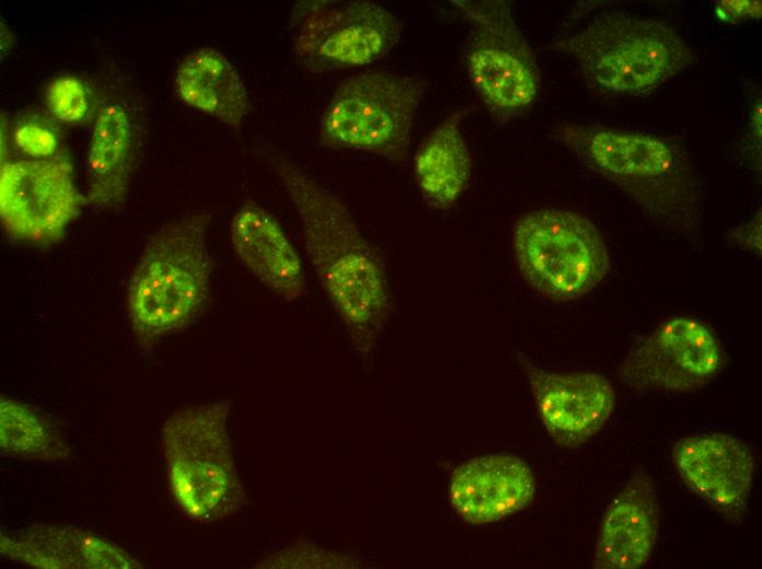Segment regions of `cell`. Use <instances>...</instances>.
<instances>
[{
	"instance_id": "2e32d148",
	"label": "cell",
	"mask_w": 762,
	"mask_h": 569,
	"mask_svg": "<svg viewBox=\"0 0 762 569\" xmlns=\"http://www.w3.org/2000/svg\"><path fill=\"white\" fill-rule=\"evenodd\" d=\"M534 491L530 467L510 455L470 460L453 473L450 484L454 509L472 523L494 522L523 509Z\"/></svg>"
},
{
	"instance_id": "52a82bcc",
	"label": "cell",
	"mask_w": 762,
	"mask_h": 569,
	"mask_svg": "<svg viewBox=\"0 0 762 569\" xmlns=\"http://www.w3.org/2000/svg\"><path fill=\"white\" fill-rule=\"evenodd\" d=\"M512 252L527 283L554 302L578 300L607 276L610 257L594 224L566 209H539L512 229Z\"/></svg>"
},
{
	"instance_id": "d4e9b609",
	"label": "cell",
	"mask_w": 762,
	"mask_h": 569,
	"mask_svg": "<svg viewBox=\"0 0 762 569\" xmlns=\"http://www.w3.org/2000/svg\"><path fill=\"white\" fill-rule=\"evenodd\" d=\"M761 209L746 222L732 227L727 232V240L732 244L749 251L760 257L761 255V227H762Z\"/></svg>"
},
{
	"instance_id": "8fae6325",
	"label": "cell",
	"mask_w": 762,
	"mask_h": 569,
	"mask_svg": "<svg viewBox=\"0 0 762 569\" xmlns=\"http://www.w3.org/2000/svg\"><path fill=\"white\" fill-rule=\"evenodd\" d=\"M721 365V348L712 329L697 318L676 316L637 345L620 376L636 390L688 393L711 382Z\"/></svg>"
},
{
	"instance_id": "ba28073f",
	"label": "cell",
	"mask_w": 762,
	"mask_h": 569,
	"mask_svg": "<svg viewBox=\"0 0 762 569\" xmlns=\"http://www.w3.org/2000/svg\"><path fill=\"white\" fill-rule=\"evenodd\" d=\"M470 24L465 65L472 86L498 124L523 116L540 91L534 55L505 0L450 2Z\"/></svg>"
},
{
	"instance_id": "44dd1931",
	"label": "cell",
	"mask_w": 762,
	"mask_h": 569,
	"mask_svg": "<svg viewBox=\"0 0 762 569\" xmlns=\"http://www.w3.org/2000/svg\"><path fill=\"white\" fill-rule=\"evenodd\" d=\"M0 446L2 453L26 460L56 461L69 455L53 426L31 407L7 397L0 400Z\"/></svg>"
},
{
	"instance_id": "d6986e66",
	"label": "cell",
	"mask_w": 762,
	"mask_h": 569,
	"mask_svg": "<svg viewBox=\"0 0 762 569\" xmlns=\"http://www.w3.org/2000/svg\"><path fill=\"white\" fill-rule=\"evenodd\" d=\"M174 91L185 105L239 128L252 111L245 83L221 51L203 47L188 53L174 73Z\"/></svg>"
},
{
	"instance_id": "277c9868",
	"label": "cell",
	"mask_w": 762,
	"mask_h": 569,
	"mask_svg": "<svg viewBox=\"0 0 762 569\" xmlns=\"http://www.w3.org/2000/svg\"><path fill=\"white\" fill-rule=\"evenodd\" d=\"M552 47L574 58L591 90L610 95L647 96L695 60L674 28L624 12L600 14Z\"/></svg>"
},
{
	"instance_id": "ffe728a7",
	"label": "cell",
	"mask_w": 762,
	"mask_h": 569,
	"mask_svg": "<svg viewBox=\"0 0 762 569\" xmlns=\"http://www.w3.org/2000/svg\"><path fill=\"white\" fill-rule=\"evenodd\" d=\"M465 114V109H460L442 120L415 156L419 190L429 205L439 209L451 207L470 181L471 156L461 131Z\"/></svg>"
},
{
	"instance_id": "6da1fadb",
	"label": "cell",
	"mask_w": 762,
	"mask_h": 569,
	"mask_svg": "<svg viewBox=\"0 0 762 569\" xmlns=\"http://www.w3.org/2000/svg\"><path fill=\"white\" fill-rule=\"evenodd\" d=\"M270 160L298 213L321 286L356 347L369 351L390 311L386 275L379 255L333 191L291 159L276 153Z\"/></svg>"
},
{
	"instance_id": "30bf717a",
	"label": "cell",
	"mask_w": 762,
	"mask_h": 569,
	"mask_svg": "<svg viewBox=\"0 0 762 569\" xmlns=\"http://www.w3.org/2000/svg\"><path fill=\"white\" fill-rule=\"evenodd\" d=\"M83 202L72 163L62 152L1 164L0 220L18 240L36 244L59 241Z\"/></svg>"
},
{
	"instance_id": "7402d4cb",
	"label": "cell",
	"mask_w": 762,
	"mask_h": 569,
	"mask_svg": "<svg viewBox=\"0 0 762 569\" xmlns=\"http://www.w3.org/2000/svg\"><path fill=\"white\" fill-rule=\"evenodd\" d=\"M48 113L58 121L68 125L84 123L92 114V91L80 78L71 74L51 80L45 92Z\"/></svg>"
},
{
	"instance_id": "ac0fdd59",
	"label": "cell",
	"mask_w": 762,
	"mask_h": 569,
	"mask_svg": "<svg viewBox=\"0 0 762 569\" xmlns=\"http://www.w3.org/2000/svg\"><path fill=\"white\" fill-rule=\"evenodd\" d=\"M1 553L37 568H139L126 551L86 531L65 526H32L1 535Z\"/></svg>"
},
{
	"instance_id": "4fadbf2b",
	"label": "cell",
	"mask_w": 762,
	"mask_h": 569,
	"mask_svg": "<svg viewBox=\"0 0 762 569\" xmlns=\"http://www.w3.org/2000/svg\"><path fill=\"white\" fill-rule=\"evenodd\" d=\"M674 466L684 483L725 520H743L754 473L750 448L726 433L695 434L678 441Z\"/></svg>"
},
{
	"instance_id": "3957f363",
	"label": "cell",
	"mask_w": 762,
	"mask_h": 569,
	"mask_svg": "<svg viewBox=\"0 0 762 569\" xmlns=\"http://www.w3.org/2000/svg\"><path fill=\"white\" fill-rule=\"evenodd\" d=\"M211 214L192 211L147 241L127 291L131 327L143 344L178 332L211 301L213 263L207 246Z\"/></svg>"
},
{
	"instance_id": "7c38bea8",
	"label": "cell",
	"mask_w": 762,
	"mask_h": 569,
	"mask_svg": "<svg viewBox=\"0 0 762 569\" xmlns=\"http://www.w3.org/2000/svg\"><path fill=\"white\" fill-rule=\"evenodd\" d=\"M145 112L124 84L97 100L86 151L85 204L102 210L123 207L145 144Z\"/></svg>"
},
{
	"instance_id": "9c48e42d",
	"label": "cell",
	"mask_w": 762,
	"mask_h": 569,
	"mask_svg": "<svg viewBox=\"0 0 762 569\" xmlns=\"http://www.w3.org/2000/svg\"><path fill=\"white\" fill-rule=\"evenodd\" d=\"M293 40L297 61L311 72L353 69L383 58L400 40L401 22L370 1L304 4Z\"/></svg>"
},
{
	"instance_id": "484cf974",
	"label": "cell",
	"mask_w": 762,
	"mask_h": 569,
	"mask_svg": "<svg viewBox=\"0 0 762 569\" xmlns=\"http://www.w3.org/2000/svg\"><path fill=\"white\" fill-rule=\"evenodd\" d=\"M715 13L720 21L727 23H739L742 21L760 20L762 15L761 1H735L724 0L717 1L715 4Z\"/></svg>"
},
{
	"instance_id": "5bb4252c",
	"label": "cell",
	"mask_w": 762,
	"mask_h": 569,
	"mask_svg": "<svg viewBox=\"0 0 762 569\" xmlns=\"http://www.w3.org/2000/svg\"><path fill=\"white\" fill-rule=\"evenodd\" d=\"M540 417L561 445L576 448L596 436L615 407L611 382L596 372L556 373L520 359Z\"/></svg>"
},
{
	"instance_id": "cb8c5ba5",
	"label": "cell",
	"mask_w": 762,
	"mask_h": 569,
	"mask_svg": "<svg viewBox=\"0 0 762 569\" xmlns=\"http://www.w3.org/2000/svg\"><path fill=\"white\" fill-rule=\"evenodd\" d=\"M761 93H754L749 102L748 117L743 135L744 151L749 159L759 166L761 163Z\"/></svg>"
},
{
	"instance_id": "e0dca14e",
	"label": "cell",
	"mask_w": 762,
	"mask_h": 569,
	"mask_svg": "<svg viewBox=\"0 0 762 569\" xmlns=\"http://www.w3.org/2000/svg\"><path fill=\"white\" fill-rule=\"evenodd\" d=\"M659 504L651 479L633 476L604 513L593 568L638 569L650 560L657 538Z\"/></svg>"
},
{
	"instance_id": "83f0119b",
	"label": "cell",
	"mask_w": 762,
	"mask_h": 569,
	"mask_svg": "<svg viewBox=\"0 0 762 569\" xmlns=\"http://www.w3.org/2000/svg\"><path fill=\"white\" fill-rule=\"evenodd\" d=\"M9 139L11 138V131L9 130L8 118L3 113L1 114V164L8 162V148Z\"/></svg>"
},
{
	"instance_id": "8992f818",
	"label": "cell",
	"mask_w": 762,
	"mask_h": 569,
	"mask_svg": "<svg viewBox=\"0 0 762 569\" xmlns=\"http://www.w3.org/2000/svg\"><path fill=\"white\" fill-rule=\"evenodd\" d=\"M425 83L417 78L369 70L344 80L321 118L319 141L334 150H357L394 163L409 153L411 135Z\"/></svg>"
},
{
	"instance_id": "5b68a950",
	"label": "cell",
	"mask_w": 762,
	"mask_h": 569,
	"mask_svg": "<svg viewBox=\"0 0 762 569\" xmlns=\"http://www.w3.org/2000/svg\"><path fill=\"white\" fill-rule=\"evenodd\" d=\"M231 400L178 410L162 429L172 493L192 519L212 522L245 503L227 430Z\"/></svg>"
},
{
	"instance_id": "7a4b0ae2",
	"label": "cell",
	"mask_w": 762,
	"mask_h": 569,
	"mask_svg": "<svg viewBox=\"0 0 762 569\" xmlns=\"http://www.w3.org/2000/svg\"><path fill=\"white\" fill-rule=\"evenodd\" d=\"M555 137L655 221L695 244L701 242V188L688 154L677 142L646 131L581 123L558 126Z\"/></svg>"
},
{
	"instance_id": "4316f807",
	"label": "cell",
	"mask_w": 762,
	"mask_h": 569,
	"mask_svg": "<svg viewBox=\"0 0 762 569\" xmlns=\"http://www.w3.org/2000/svg\"><path fill=\"white\" fill-rule=\"evenodd\" d=\"M0 38L1 57L3 58L12 49L15 40L14 32L4 22L0 23Z\"/></svg>"
},
{
	"instance_id": "9a60e30c",
	"label": "cell",
	"mask_w": 762,
	"mask_h": 569,
	"mask_svg": "<svg viewBox=\"0 0 762 569\" xmlns=\"http://www.w3.org/2000/svg\"><path fill=\"white\" fill-rule=\"evenodd\" d=\"M230 237L238 258L266 288L288 302L304 294L300 256L268 210L244 202L232 218Z\"/></svg>"
},
{
	"instance_id": "603a6c76",
	"label": "cell",
	"mask_w": 762,
	"mask_h": 569,
	"mask_svg": "<svg viewBox=\"0 0 762 569\" xmlns=\"http://www.w3.org/2000/svg\"><path fill=\"white\" fill-rule=\"evenodd\" d=\"M11 138L30 159L51 158L60 152V128L50 114L36 111L20 114L12 125Z\"/></svg>"
}]
</instances>
